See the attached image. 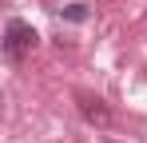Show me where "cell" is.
I'll list each match as a JSON object with an SVG mask.
<instances>
[{
  "instance_id": "1",
  "label": "cell",
  "mask_w": 147,
  "mask_h": 143,
  "mask_svg": "<svg viewBox=\"0 0 147 143\" xmlns=\"http://www.w3.org/2000/svg\"><path fill=\"white\" fill-rule=\"evenodd\" d=\"M40 44V36H36V28L24 20H8L4 24V56L12 60V64H20L24 56H32V48Z\"/></svg>"
},
{
  "instance_id": "3",
  "label": "cell",
  "mask_w": 147,
  "mask_h": 143,
  "mask_svg": "<svg viewBox=\"0 0 147 143\" xmlns=\"http://www.w3.org/2000/svg\"><path fill=\"white\" fill-rule=\"evenodd\" d=\"M64 16H68V20H88V4H68V8H64Z\"/></svg>"
},
{
  "instance_id": "2",
  "label": "cell",
  "mask_w": 147,
  "mask_h": 143,
  "mask_svg": "<svg viewBox=\"0 0 147 143\" xmlns=\"http://www.w3.org/2000/svg\"><path fill=\"white\" fill-rule=\"evenodd\" d=\"M80 115L88 119V123H96V127H107V123H111L107 103H103V99H96V95H80Z\"/></svg>"
}]
</instances>
